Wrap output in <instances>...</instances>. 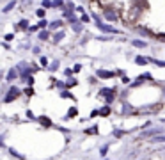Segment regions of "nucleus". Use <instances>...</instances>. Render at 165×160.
<instances>
[{
    "mask_svg": "<svg viewBox=\"0 0 165 160\" xmlns=\"http://www.w3.org/2000/svg\"><path fill=\"white\" fill-rule=\"evenodd\" d=\"M142 9H146V2H137V4H133L130 9H128V13H126V20H122L126 25H131V23H135V20L140 18L142 14Z\"/></svg>",
    "mask_w": 165,
    "mask_h": 160,
    "instance_id": "nucleus-1",
    "label": "nucleus"
},
{
    "mask_svg": "<svg viewBox=\"0 0 165 160\" xmlns=\"http://www.w3.org/2000/svg\"><path fill=\"white\" fill-rule=\"evenodd\" d=\"M103 18H105L107 21H117L119 20V13L114 7H105L103 9Z\"/></svg>",
    "mask_w": 165,
    "mask_h": 160,
    "instance_id": "nucleus-2",
    "label": "nucleus"
},
{
    "mask_svg": "<svg viewBox=\"0 0 165 160\" xmlns=\"http://www.w3.org/2000/svg\"><path fill=\"white\" fill-rule=\"evenodd\" d=\"M94 20H96V25H98V29H99V30H103V32H114V34H119V30H117V29H114L112 25H105V23H103V20H99V16H94Z\"/></svg>",
    "mask_w": 165,
    "mask_h": 160,
    "instance_id": "nucleus-3",
    "label": "nucleus"
},
{
    "mask_svg": "<svg viewBox=\"0 0 165 160\" xmlns=\"http://www.w3.org/2000/svg\"><path fill=\"white\" fill-rule=\"evenodd\" d=\"M99 94L105 96L107 103H112V101H114V98H116V89H107V87H103V89H99Z\"/></svg>",
    "mask_w": 165,
    "mask_h": 160,
    "instance_id": "nucleus-4",
    "label": "nucleus"
},
{
    "mask_svg": "<svg viewBox=\"0 0 165 160\" xmlns=\"http://www.w3.org/2000/svg\"><path fill=\"white\" fill-rule=\"evenodd\" d=\"M18 96H20V89H18V87H14V85H13V87L9 89V93L5 94L4 101H5V103H9V101H13L14 98H18Z\"/></svg>",
    "mask_w": 165,
    "mask_h": 160,
    "instance_id": "nucleus-5",
    "label": "nucleus"
},
{
    "mask_svg": "<svg viewBox=\"0 0 165 160\" xmlns=\"http://www.w3.org/2000/svg\"><path fill=\"white\" fill-rule=\"evenodd\" d=\"M156 133H165V132H163V128H151V130L142 132L140 135H142V137H147V139H151V137H154Z\"/></svg>",
    "mask_w": 165,
    "mask_h": 160,
    "instance_id": "nucleus-6",
    "label": "nucleus"
},
{
    "mask_svg": "<svg viewBox=\"0 0 165 160\" xmlns=\"http://www.w3.org/2000/svg\"><path fill=\"white\" fill-rule=\"evenodd\" d=\"M20 75V71H18V68H13V69H9V73H7V77H5V80L7 82H11V80H14L16 77Z\"/></svg>",
    "mask_w": 165,
    "mask_h": 160,
    "instance_id": "nucleus-7",
    "label": "nucleus"
},
{
    "mask_svg": "<svg viewBox=\"0 0 165 160\" xmlns=\"http://www.w3.org/2000/svg\"><path fill=\"white\" fill-rule=\"evenodd\" d=\"M98 77L99 78H112V77H114V73H112V71H105V69H98Z\"/></svg>",
    "mask_w": 165,
    "mask_h": 160,
    "instance_id": "nucleus-8",
    "label": "nucleus"
},
{
    "mask_svg": "<svg viewBox=\"0 0 165 160\" xmlns=\"http://www.w3.org/2000/svg\"><path fill=\"white\" fill-rule=\"evenodd\" d=\"M135 112H137V110L133 109L131 105H128V103H124V105H122V114H135Z\"/></svg>",
    "mask_w": 165,
    "mask_h": 160,
    "instance_id": "nucleus-9",
    "label": "nucleus"
},
{
    "mask_svg": "<svg viewBox=\"0 0 165 160\" xmlns=\"http://www.w3.org/2000/svg\"><path fill=\"white\" fill-rule=\"evenodd\" d=\"M133 43V46H137V48H146L147 46V43L146 41H140V39H135V41H131Z\"/></svg>",
    "mask_w": 165,
    "mask_h": 160,
    "instance_id": "nucleus-10",
    "label": "nucleus"
},
{
    "mask_svg": "<svg viewBox=\"0 0 165 160\" xmlns=\"http://www.w3.org/2000/svg\"><path fill=\"white\" fill-rule=\"evenodd\" d=\"M64 36H66V34H64V32H62V30H59V32H57V34L53 36V41H55V43H60V41H62V39H64Z\"/></svg>",
    "mask_w": 165,
    "mask_h": 160,
    "instance_id": "nucleus-11",
    "label": "nucleus"
},
{
    "mask_svg": "<svg viewBox=\"0 0 165 160\" xmlns=\"http://www.w3.org/2000/svg\"><path fill=\"white\" fill-rule=\"evenodd\" d=\"M139 32H140V36H153V32L146 27H139Z\"/></svg>",
    "mask_w": 165,
    "mask_h": 160,
    "instance_id": "nucleus-12",
    "label": "nucleus"
},
{
    "mask_svg": "<svg viewBox=\"0 0 165 160\" xmlns=\"http://www.w3.org/2000/svg\"><path fill=\"white\" fill-rule=\"evenodd\" d=\"M151 141L153 142H165V135H154V137H151Z\"/></svg>",
    "mask_w": 165,
    "mask_h": 160,
    "instance_id": "nucleus-13",
    "label": "nucleus"
},
{
    "mask_svg": "<svg viewBox=\"0 0 165 160\" xmlns=\"http://www.w3.org/2000/svg\"><path fill=\"white\" fill-rule=\"evenodd\" d=\"M135 62H137V64H140V66H144V64H147V59H146V57H142V55H139V57L135 59Z\"/></svg>",
    "mask_w": 165,
    "mask_h": 160,
    "instance_id": "nucleus-14",
    "label": "nucleus"
},
{
    "mask_svg": "<svg viewBox=\"0 0 165 160\" xmlns=\"http://www.w3.org/2000/svg\"><path fill=\"white\" fill-rule=\"evenodd\" d=\"M14 5H16V0H13V2H9V4H7V5L4 7V13H9V11H11V9H13Z\"/></svg>",
    "mask_w": 165,
    "mask_h": 160,
    "instance_id": "nucleus-15",
    "label": "nucleus"
},
{
    "mask_svg": "<svg viewBox=\"0 0 165 160\" xmlns=\"http://www.w3.org/2000/svg\"><path fill=\"white\" fill-rule=\"evenodd\" d=\"M50 37V32L48 30H41L39 32V39H48Z\"/></svg>",
    "mask_w": 165,
    "mask_h": 160,
    "instance_id": "nucleus-16",
    "label": "nucleus"
},
{
    "mask_svg": "<svg viewBox=\"0 0 165 160\" xmlns=\"http://www.w3.org/2000/svg\"><path fill=\"white\" fill-rule=\"evenodd\" d=\"M60 25H62V21H53V23H50V29L55 30V29H59Z\"/></svg>",
    "mask_w": 165,
    "mask_h": 160,
    "instance_id": "nucleus-17",
    "label": "nucleus"
},
{
    "mask_svg": "<svg viewBox=\"0 0 165 160\" xmlns=\"http://www.w3.org/2000/svg\"><path fill=\"white\" fill-rule=\"evenodd\" d=\"M99 114H101V116H108V114H110V107H103V109L99 110Z\"/></svg>",
    "mask_w": 165,
    "mask_h": 160,
    "instance_id": "nucleus-18",
    "label": "nucleus"
},
{
    "mask_svg": "<svg viewBox=\"0 0 165 160\" xmlns=\"http://www.w3.org/2000/svg\"><path fill=\"white\" fill-rule=\"evenodd\" d=\"M48 68H50V71H57V69H59V62L55 61L53 64H50V66H48Z\"/></svg>",
    "mask_w": 165,
    "mask_h": 160,
    "instance_id": "nucleus-19",
    "label": "nucleus"
},
{
    "mask_svg": "<svg viewBox=\"0 0 165 160\" xmlns=\"http://www.w3.org/2000/svg\"><path fill=\"white\" fill-rule=\"evenodd\" d=\"M98 132V128L96 126H92V128H89V130H85V133H89V135H94Z\"/></svg>",
    "mask_w": 165,
    "mask_h": 160,
    "instance_id": "nucleus-20",
    "label": "nucleus"
},
{
    "mask_svg": "<svg viewBox=\"0 0 165 160\" xmlns=\"http://www.w3.org/2000/svg\"><path fill=\"white\" fill-rule=\"evenodd\" d=\"M39 62H41V66H43V68H46V66H48V59H46V57H41V59H39Z\"/></svg>",
    "mask_w": 165,
    "mask_h": 160,
    "instance_id": "nucleus-21",
    "label": "nucleus"
},
{
    "mask_svg": "<svg viewBox=\"0 0 165 160\" xmlns=\"http://www.w3.org/2000/svg\"><path fill=\"white\" fill-rule=\"evenodd\" d=\"M39 121H41V123H43L45 126H50V125H51V123L48 121V117H39Z\"/></svg>",
    "mask_w": 165,
    "mask_h": 160,
    "instance_id": "nucleus-22",
    "label": "nucleus"
},
{
    "mask_svg": "<svg viewBox=\"0 0 165 160\" xmlns=\"http://www.w3.org/2000/svg\"><path fill=\"white\" fill-rule=\"evenodd\" d=\"M43 7H53V2H50V0H43Z\"/></svg>",
    "mask_w": 165,
    "mask_h": 160,
    "instance_id": "nucleus-23",
    "label": "nucleus"
},
{
    "mask_svg": "<svg viewBox=\"0 0 165 160\" xmlns=\"http://www.w3.org/2000/svg\"><path fill=\"white\" fill-rule=\"evenodd\" d=\"M80 21H82V23H87V21H89V14H82V18H80Z\"/></svg>",
    "mask_w": 165,
    "mask_h": 160,
    "instance_id": "nucleus-24",
    "label": "nucleus"
},
{
    "mask_svg": "<svg viewBox=\"0 0 165 160\" xmlns=\"http://www.w3.org/2000/svg\"><path fill=\"white\" fill-rule=\"evenodd\" d=\"M60 96H62V98H73L71 93H68V91H62V93H60Z\"/></svg>",
    "mask_w": 165,
    "mask_h": 160,
    "instance_id": "nucleus-25",
    "label": "nucleus"
},
{
    "mask_svg": "<svg viewBox=\"0 0 165 160\" xmlns=\"http://www.w3.org/2000/svg\"><path fill=\"white\" fill-rule=\"evenodd\" d=\"M73 30H75V32H80V30H82V25H80V23H73Z\"/></svg>",
    "mask_w": 165,
    "mask_h": 160,
    "instance_id": "nucleus-26",
    "label": "nucleus"
},
{
    "mask_svg": "<svg viewBox=\"0 0 165 160\" xmlns=\"http://www.w3.org/2000/svg\"><path fill=\"white\" fill-rule=\"evenodd\" d=\"M37 16L39 18H45V7L43 9H37Z\"/></svg>",
    "mask_w": 165,
    "mask_h": 160,
    "instance_id": "nucleus-27",
    "label": "nucleus"
},
{
    "mask_svg": "<svg viewBox=\"0 0 165 160\" xmlns=\"http://www.w3.org/2000/svg\"><path fill=\"white\" fill-rule=\"evenodd\" d=\"M46 25H48V23H46V20L43 18V20H41V21H39V25H37V27H41V29H45Z\"/></svg>",
    "mask_w": 165,
    "mask_h": 160,
    "instance_id": "nucleus-28",
    "label": "nucleus"
},
{
    "mask_svg": "<svg viewBox=\"0 0 165 160\" xmlns=\"http://www.w3.org/2000/svg\"><path fill=\"white\" fill-rule=\"evenodd\" d=\"M27 27H28V21H27V20H23L22 23H20V29H27Z\"/></svg>",
    "mask_w": 165,
    "mask_h": 160,
    "instance_id": "nucleus-29",
    "label": "nucleus"
},
{
    "mask_svg": "<svg viewBox=\"0 0 165 160\" xmlns=\"http://www.w3.org/2000/svg\"><path fill=\"white\" fill-rule=\"evenodd\" d=\"M23 93H25L27 96H32V93H34V91H32V87H27V89H25Z\"/></svg>",
    "mask_w": 165,
    "mask_h": 160,
    "instance_id": "nucleus-30",
    "label": "nucleus"
},
{
    "mask_svg": "<svg viewBox=\"0 0 165 160\" xmlns=\"http://www.w3.org/2000/svg\"><path fill=\"white\" fill-rule=\"evenodd\" d=\"M66 84H68V85H75V84H76V80H75V78H71V77H69Z\"/></svg>",
    "mask_w": 165,
    "mask_h": 160,
    "instance_id": "nucleus-31",
    "label": "nucleus"
},
{
    "mask_svg": "<svg viewBox=\"0 0 165 160\" xmlns=\"http://www.w3.org/2000/svg\"><path fill=\"white\" fill-rule=\"evenodd\" d=\"M53 7H62V0H55V2H53Z\"/></svg>",
    "mask_w": 165,
    "mask_h": 160,
    "instance_id": "nucleus-32",
    "label": "nucleus"
},
{
    "mask_svg": "<svg viewBox=\"0 0 165 160\" xmlns=\"http://www.w3.org/2000/svg\"><path fill=\"white\" fill-rule=\"evenodd\" d=\"M66 85H68V84H62V82H57V87H59V89H66Z\"/></svg>",
    "mask_w": 165,
    "mask_h": 160,
    "instance_id": "nucleus-33",
    "label": "nucleus"
},
{
    "mask_svg": "<svg viewBox=\"0 0 165 160\" xmlns=\"http://www.w3.org/2000/svg\"><path fill=\"white\" fill-rule=\"evenodd\" d=\"M76 114V109L73 107V109H69V112H68V116H75Z\"/></svg>",
    "mask_w": 165,
    "mask_h": 160,
    "instance_id": "nucleus-34",
    "label": "nucleus"
},
{
    "mask_svg": "<svg viewBox=\"0 0 165 160\" xmlns=\"http://www.w3.org/2000/svg\"><path fill=\"white\" fill-rule=\"evenodd\" d=\"M154 64H158V66H162V68H165V61H156Z\"/></svg>",
    "mask_w": 165,
    "mask_h": 160,
    "instance_id": "nucleus-35",
    "label": "nucleus"
},
{
    "mask_svg": "<svg viewBox=\"0 0 165 160\" xmlns=\"http://www.w3.org/2000/svg\"><path fill=\"white\" fill-rule=\"evenodd\" d=\"M142 78H144V80H151V75L146 73V75H142Z\"/></svg>",
    "mask_w": 165,
    "mask_h": 160,
    "instance_id": "nucleus-36",
    "label": "nucleus"
},
{
    "mask_svg": "<svg viewBox=\"0 0 165 160\" xmlns=\"http://www.w3.org/2000/svg\"><path fill=\"white\" fill-rule=\"evenodd\" d=\"M114 133H116V137H121V135H122V133H124V132H121V130H116Z\"/></svg>",
    "mask_w": 165,
    "mask_h": 160,
    "instance_id": "nucleus-37",
    "label": "nucleus"
},
{
    "mask_svg": "<svg viewBox=\"0 0 165 160\" xmlns=\"http://www.w3.org/2000/svg\"><path fill=\"white\" fill-rule=\"evenodd\" d=\"M158 39L160 41H165V34H158Z\"/></svg>",
    "mask_w": 165,
    "mask_h": 160,
    "instance_id": "nucleus-38",
    "label": "nucleus"
},
{
    "mask_svg": "<svg viewBox=\"0 0 165 160\" xmlns=\"http://www.w3.org/2000/svg\"><path fill=\"white\" fill-rule=\"evenodd\" d=\"M163 96H165V89H163Z\"/></svg>",
    "mask_w": 165,
    "mask_h": 160,
    "instance_id": "nucleus-39",
    "label": "nucleus"
}]
</instances>
